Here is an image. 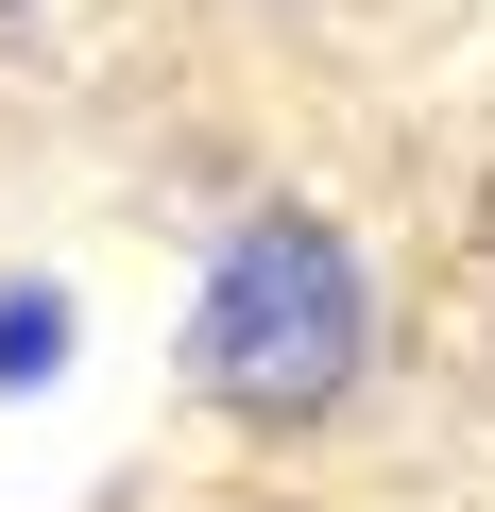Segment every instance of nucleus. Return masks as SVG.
Instances as JSON below:
<instances>
[{
	"mask_svg": "<svg viewBox=\"0 0 495 512\" xmlns=\"http://www.w3.org/2000/svg\"><path fill=\"white\" fill-rule=\"evenodd\" d=\"M376 359V274H359V239L308 222V205H257L222 256H205V291H188V393L222 427H325Z\"/></svg>",
	"mask_w": 495,
	"mask_h": 512,
	"instance_id": "f257e3e1",
	"label": "nucleus"
},
{
	"mask_svg": "<svg viewBox=\"0 0 495 512\" xmlns=\"http://www.w3.org/2000/svg\"><path fill=\"white\" fill-rule=\"evenodd\" d=\"M69 342H86V308H69L52 274L0 291V393H52V376H69Z\"/></svg>",
	"mask_w": 495,
	"mask_h": 512,
	"instance_id": "f03ea898",
	"label": "nucleus"
}]
</instances>
